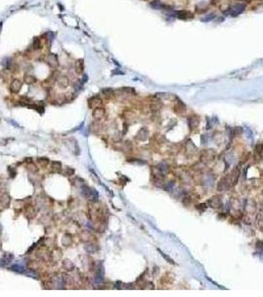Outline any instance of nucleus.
<instances>
[{"label": "nucleus", "instance_id": "1", "mask_svg": "<svg viewBox=\"0 0 263 297\" xmlns=\"http://www.w3.org/2000/svg\"><path fill=\"white\" fill-rule=\"evenodd\" d=\"M81 193L82 195L91 202H96L98 200V193L95 189L91 188L90 186L87 185H83L81 186Z\"/></svg>", "mask_w": 263, "mask_h": 297}, {"label": "nucleus", "instance_id": "2", "mask_svg": "<svg viewBox=\"0 0 263 297\" xmlns=\"http://www.w3.org/2000/svg\"><path fill=\"white\" fill-rule=\"evenodd\" d=\"M244 7H245L244 4L237 3V4H234L230 8V15H233V16H236V15L240 14L243 10H244Z\"/></svg>", "mask_w": 263, "mask_h": 297}, {"label": "nucleus", "instance_id": "3", "mask_svg": "<svg viewBox=\"0 0 263 297\" xmlns=\"http://www.w3.org/2000/svg\"><path fill=\"white\" fill-rule=\"evenodd\" d=\"M92 116L95 120H101L104 116H105V109L102 108V107L94 108L93 112H92Z\"/></svg>", "mask_w": 263, "mask_h": 297}, {"label": "nucleus", "instance_id": "4", "mask_svg": "<svg viewBox=\"0 0 263 297\" xmlns=\"http://www.w3.org/2000/svg\"><path fill=\"white\" fill-rule=\"evenodd\" d=\"M88 103H89V107L91 108H97V107L102 105V99L99 96H93L88 100Z\"/></svg>", "mask_w": 263, "mask_h": 297}, {"label": "nucleus", "instance_id": "5", "mask_svg": "<svg viewBox=\"0 0 263 297\" xmlns=\"http://www.w3.org/2000/svg\"><path fill=\"white\" fill-rule=\"evenodd\" d=\"M22 87V81L20 79H14L10 84V90L13 93H18L21 90Z\"/></svg>", "mask_w": 263, "mask_h": 297}, {"label": "nucleus", "instance_id": "6", "mask_svg": "<svg viewBox=\"0 0 263 297\" xmlns=\"http://www.w3.org/2000/svg\"><path fill=\"white\" fill-rule=\"evenodd\" d=\"M47 62L49 64L50 66L52 68H56L59 65V61H58V56L56 55H53V53H50V55L47 56Z\"/></svg>", "mask_w": 263, "mask_h": 297}, {"label": "nucleus", "instance_id": "7", "mask_svg": "<svg viewBox=\"0 0 263 297\" xmlns=\"http://www.w3.org/2000/svg\"><path fill=\"white\" fill-rule=\"evenodd\" d=\"M177 17H178L179 19H184V20H187V19H191V18H193V14H192L190 11H187V10H181V11H178V12H177Z\"/></svg>", "mask_w": 263, "mask_h": 297}, {"label": "nucleus", "instance_id": "8", "mask_svg": "<svg viewBox=\"0 0 263 297\" xmlns=\"http://www.w3.org/2000/svg\"><path fill=\"white\" fill-rule=\"evenodd\" d=\"M80 238L82 241H84V242H89L91 241V239L93 238V236H92V234H91L89 231H82L80 233Z\"/></svg>", "mask_w": 263, "mask_h": 297}, {"label": "nucleus", "instance_id": "9", "mask_svg": "<svg viewBox=\"0 0 263 297\" xmlns=\"http://www.w3.org/2000/svg\"><path fill=\"white\" fill-rule=\"evenodd\" d=\"M52 169L56 173H61V169H62V166L61 162H58V160H53L52 162Z\"/></svg>", "mask_w": 263, "mask_h": 297}, {"label": "nucleus", "instance_id": "10", "mask_svg": "<svg viewBox=\"0 0 263 297\" xmlns=\"http://www.w3.org/2000/svg\"><path fill=\"white\" fill-rule=\"evenodd\" d=\"M58 84H59L61 87H62V88L67 87V86H68V84H69L68 78L66 77V76H64V75H62V76L59 77V79H58Z\"/></svg>", "mask_w": 263, "mask_h": 297}, {"label": "nucleus", "instance_id": "11", "mask_svg": "<svg viewBox=\"0 0 263 297\" xmlns=\"http://www.w3.org/2000/svg\"><path fill=\"white\" fill-rule=\"evenodd\" d=\"M62 267H64L66 270L71 271V270H74L75 265H74V264L72 263L71 261H69V260H64V261H62Z\"/></svg>", "mask_w": 263, "mask_h": 297}, {"label": "nucleus", "instance_id": "12", "mask_svg": "<svg viewBox=\"0 0 263 297\" xmlns=\"http://www.w3.org/2000/svg\"><path fill=\"white\" fill-rule=\"evenodd\" d=\"M9 200H10V198H9V195L7 193H3L0 195V203H1L2 206H7L9 204Z\"/></svg>", "mask_w": 263, "mask_h": 297}, {"label": "nucleus", "instance_id": "13", "mask_svg": "<svg viewBox=\"0 0 263 297\" xmlns=\"http://www.w3.org/2000/svg\"><path fill=\"white\" fill-rule=\"evenodd\" d=\"M75 71H76L77 74H82L84 71V64H83V59H78L75 64Z\"/></svg>", "mask_w": 263, "mask_h": 297}, {"label": "nucleus", "instance_id": "14", "mask_svg": "<svg viewBox=\"0 0 263 297\" xmlns=\"http://www.w3.org/2000/svg\"><path fill=\"white\" fill-rule=\"evenodd\" d=\"M61 243H62L63 246H65V247H68V246L71 244V235H70V234H64V235H63V237H62Z\"/></svg>", "mask_w": 263, "mask_h": 297}, {"label": "nucleus", "instance_id": "15", "mask_svg": "<svg viewBox=\"0 0 263 297\" xmlns=\"http://www.w3.org/2000/svg\"><path fill=\"white\" fill-rule=\"evenodd\" d=\"M85 249H86V252H88L89 254H93V252H96L98 249H99V248H98L97 245L88 244V245L85 246Z\"/></svg>", "mask_w": 263, "mask_h": 297}, {"label": "nucleus", "instance_id": "16", "mask_svg": "<svg viewBox=\"0 0 263 297\" xmlns=\"http://www.w3.org/2000/svg\"><path fill=\"white\" fill-rule=\"evenodd\" d=\"M150 6L153 9H162L164 7V5L160 2V0H153L150 3Z\"/></svg>", "mask_w": 263, "mask_h": 297}, {"label": "nucleus", "instance_id": "17", "mask_svg": "<svg viewBox=\"0 0 263 297\" xmlns=\"http://www.w3.org/2000/svg\"><path fill=\"white\" fill-rule=\"evenodd\" d=\"M37 162L41 166H47L50 163V160L47 159V157H39V159L37 160Z\"/></svg>", "mask_w": 263, "mask_h": 297}, {"label": "nucleus", "instance_id": "18", "mask_svg": "<svg viewBox=\"0 0 263 297\" xmlns=\"http://www.w3.org/2000/svg\"><path fill=\"white\" fill-rule=\"evenodd\" d=\"M24 81L26 82L27 84H34V83H36V77L33 76V75H26V76L24 77Z\"/></svg>", "mask_w": 263, "mask_h": 297}, {"label": "nucleus", "instance_id": "19", "mask_svg": "<svg viewBox=\"0 0 263 297\" xmlns=\"http://www.w3.org/2000/svg\"><path fill=\"white\" fill-rule=\"evenodd\" d=\"M10 268H11V270L16 271V272H24L25 271V267H22V265H20V264H18L12 265Z\"/></svg>", "mask_w": 263, "mask_h": 297}, {"label": "nucleus", "instance_id": "20", "mask_svg": "<svg viewBox=\"0 0 263 297\" xmlns=\"http://www.w3.org/2000/svg\"><path fill=\"white\" fill-rule=\"evenodd\" d=\"M28 169L30 170L31 172H33V173H36L38 172V166H36V165H34L33 163H28Z\"/></svg>", "mask_w": 263, "mask_h": 297}, {"label": "nucleus", "instance_id": "21", "mask_svg": "<svg viewBox=\"0 0 263 297\" xmlns=\"http://www.w3.org/2000/svg\"><path fill=\"white\" fill-rule=\"evenodd\" d=\"M102 93L106 96H111L113 95L114 91L112 88H104V89H102Z\"/></svg>", "mask_w": 263, "mask_h": 297}, {"label": "nucleus", "instance_id": "22", "mask_svg": "<svg viewBox=\"0 0 263 297\" xmlns=\"http://www.w3.org/2000/svg\"><path fill=\"white\" fill-rule=\"evenodd\" d=\"M35 209H34V207L33 206H29V207H27V209H26V214L28 215V216H35Z\"/></svg>", "mask_w": 263, "mask_h": 297}, {"label": "nucleus", "instance_id": "23", "mask_svg": "<svg viewBox=\"0 0 263 297\" xmlns=\"http://www.w3.org/2000/svg\"><path fill=\"white\" fill-rule=\"evenodd\" d=\"M25 273H26L27 275H29V276H34L35 278H36V277H37V273L35 272L34 270H29V271H28V272H25Z\"/></svg>", "mask_w": 263, "mask_h": 297}, {"label": "nucleus", "instance_id": "24", "mask_svg": "<svg viewBox=\"0 0 263 297\" xmlns=\"http://www.w3.org/2000/svg\"><path fill=\"white\" fill-rule=\"evenodd\" d=\"M74 173V169H67L65 172V175H72Z\"/></svg>", "mask_w": 263, "mask_h": 297}, {"label": "nucleus", "instance_id": "25", "mask_svg": "<svg viewBox=\"0 0 263 297\" xmlns=\"http://www.w3.org/2000/svg\"><path fill=\"white\" fill-rule=\"evenodd\" d=\"M90 172H91V174H92V177H93V179L95 178V180H96L97 182H99V179H98L97 175H96V173H95V172H93V170H90Z\"/></svg>", "mask_w": 263, "mask_h": 297}, {"label": "nucleus", "instance_id": "26", "mask_svg": "<svg viewBox=\"0 0 263 297\" xmlns=\"http://www.w3.org/2000/svg\"><path fill=\"white\" fill-rule=\"evenodd\" d=\"M160 254H161V255H163V257H164V258H166V260H167V261H169V263H171V264H174V261H173L172 260H171V258H170L169 257H167V255H164V254H163V252H160Z\"/></svg>", "mask_w": 263, "mask_h": 297}, {"label": "nucleus", "instance_id": "27", "mask_svg": "<svg viewBox=\"0 0 263 297\" xmlns=\"http://www.w3.org/2000/svg\"><path fill=\"white\" fill-rule=\"evenodd\" d=\"M26 162H27L28 163H33V160H32V157H27Z\"/></svg>", "mask_w": 263, "mask_h": 297}, {"label": "nucleus", "instance_id": "28", "mask_svg": "<svg viewBox=\"0 0 263 297\" xmlns=\"http://www.w3.org/2000/svg\"><path fill=\"white\" fill-rule=\"evenodd\" d=\"M142 1H151V0H142Z\"/></svg>", "mask_w": 263, "mask_h": 297}]
</instances>
